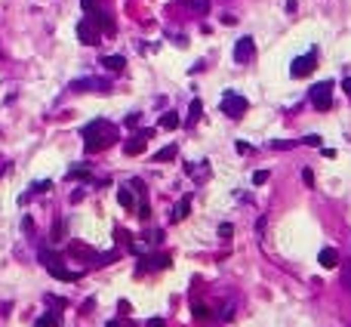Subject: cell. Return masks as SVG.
<instances>
[{
    "label": "cell",
    "mask_w": 351,
    "mask_h": 327,
    "mask_svg": "<svg viewBox=\"0 0 351 327\" xmlns=\"http://www.w3.org/2000/svg\"><path fill=\"white\" fill-rule=\"evenodd\" d=\"M176 154H179V148H176V145H167V148H161L158 154H154V160H158V164H161V160H173Z\"/></svg>",
    "instance_id": "obj_14"
},
{
    "label": "cell",
    "mask_w": 351,
    "mask_h": 327,
    "mask_svg": "<svg viewBox=\"0 0 351 327\" xmlns=\"http://www.w3.org/2000/svg\"><path fill=\"white\" fill-rule=\"evenodd\" d=\"M201 111H204V105H201V99H191V105H188V124H194V120L201 117Z\"/></svg>",
    "instance_id": "obj_13"
},
{
    "label": "cell",
    "mask_w": 351,
    "mask_h": 327,
    "mask_svg": "<svg viewBox=\"0 0 351 327\" xmlns=\"http://www.w3.org/2000/svg\"><path fill=\"white\" fill-rule=\"evenodd\" d=\"M194 315H198V321H204V318H207V309H204V306H198V309H194Z\"/></svg>",
    "instance_id": "obj_27"
},
{
    "label": "cell",
    "mask_w": 351,
    "mask_h": 327,
    "mask_svg": "<svg viewBox=\"0 0 351 327\" xmlns=\"http://www.w3.org/2000/svg\"><path fill=\"white\" fill-rule=\"evenodd\" d=\"M111 142H114V127L105 124V120H93V124L84 127V145H87L90 154L102 151V148L111 145Z\"/></svg>",
    "instance_id": "obj_1"
},
{
    "label": "cell",
    "mask_w": 351,
    "mask_h": 327,
    "mask_svg": "<svg viewBox=\"0 0 351 327\" xmlns=\"http://www.w3.org/2000/svg\"><path fill=\"white\" fill-rule=\"evenodd\" d=\"M117 201H121V207H133V204H136V198H133V191L130 188H121V191H117Z\"/></svg>",
    "instance_id": "obj_15"
},
{
    "label": "cell",
    "mask_w": 351,
    "mask_h": 327,
    "mask_svg": "<svg viewBox=\"0 0 351 327\" xmlns=\"http://www.w3.org/2000/svg\"><path fill=\"white\" fill-rule=\"evenodd\" d=\"M188 210H191V198H185V201H179V207H176V213H173V219H182V216H188Z\"/></svg>",
    "instance_id": "obj_17"
},
{
    "label": "cell",
    "mask_w": 351,
    "mask_h": 327,
    "mask_svg": "<svg viewBox=\"0 0 351 327\" xmlns=\"http://www.w3.org/2000/svg\"><path fill=\"white\" fill-rule=\"evenodd\" d=\"M247 108H250V102H247L244 96H238V93H225V96H222V111L231 114V117H244Z\"/></svg>",
    "instance_id": "obj_3"
},
{
    "label": "cell",
    "mask_w": 351,
    "mask_h": 327,
    "mask_svg": "<svg viewBox=\"0 0 351 327\" xmlns=\"http://www.w3.org/2000/svg\"><path fill=\"white\" fill-rule=\"evenodd\" d=\"M90 22H93L99 31H114V22H111V16H108L105 10H96V13L90 16Z\"/></svg>",
    "instance_id": "obj_8"
},
{
    "label": "cell",
    "mask_w": 351,
    "mask_h": 327,
    "mask_svg": "<svg viewBox=\"0 0 351 327\" xmlns=\"http://www.w3.org/2000/svg\"><path fill=\"white\" fill-rule=\"evenodd\" d=\"M102 65H105L111 74H121V71H124V65H127V59H124V56H105V59H102Z\"/></svg>",
    "instance_id": "obj_10"
},
{
    "label": "cell",
    "mask_w": 351,
    "mask_h": 327,
    "mask_svg": "<svg viewBox=\"0 0 351 327\" xmlns=\"http://www.w3.org/2000/svg\"><path fill=\"white\" fill-rule=\"evenodd\" d=\"M256 53V40L253 37H241L238 44H234V62H250Z\"/></svg>",
    "instance_id": "obj_5"
},
{
    "label": "cell",
    "mask_w": 351,
    "mask_h": 327,
    "mask_svg": "<svg viewBox=\"0 0 351 327\" xmlns=\"http://www.w3.org/2000/svg\"><path fill=\"white\" fill-rule=\"evenodd\" d=\"M311 71H315V53L299 56V59L293 62V68H290V74H293V77H305V74H311Z\"/></svg>",
    "instance_id": "obj_6"
},
{
    "label": "cell",
    "mask_w": 351,
    "mask_h": 327,
    "mask_svg": "<svg viewBox=\"0 0 351 327\" xmlns=\"http://www.w3.org/2000/svg\"><path fill=\"white\" fill-rule=\"evenodd\" d=\"M124 151H127V154H142V151H145V136L127 139V142H124Z\"/></svg>",
    "instance_id": "obj_11"
},
{
    "label": "cell",
    "mask_w": 351,
    "mask_h": 327,
    "mask_svg": "<svg viewBox=\"0 0 351 327\" xmlns=\"http://www.w3.org/2000/svg\"><path fill=\"white\" fill-rule=\"evenodd\" d=\"M31 188H34V191H47V188H50V182H34Z\"/></svg>",
    "instance_id": "obj_24"
},
{
    "label": "cell",
    "mask_w": 351,
    "mask_h": 327,
    "mask_svg": "<svg viewBox=\"0 0 351 327\" xmlns=\"http://www.w3.org/2000/svg\"><path fill=\"white\" fill-rule=\"evenodd\" d=\"M34 327H59V318H56L53 312H47V315L37 318V324H34Z\"/></svg>",
    "instance_id": "obj_16"
},
{
    "label": "cell",
    "mask_w": 351,
    "mask_h": 327,
    "mask_svg": "<svg viewBox=\"0 0 351 327\" xmlns=\"http://www.w3.org/2000/svg\"><path fill=\"white\" fill-rule=\"evenodd\" d=\"M302 179H305V182L311 185V182H315V173H311V170H302Z\"/></svg>",
    "instance_id": "obj_23"
},
{
    "label": "cell",
    "mask_w": 351,
    "mask_h": 327,
    "mask_svg": "<svg viewBox=\"0 0 351 327\" xmlns=\"http://www.w3.org/2000/svg\"><path fill=\"white\" fill-rule=\"evenodd\" d=\"M148 327H167V321H161V318H151V321H148Z\"/></svg>",
    "instance_id": "obj_25"
},
{
    "label": "cell",
    "mask_w": 351,
    "mask_h": 327,
    "mask_svg": "<svg viewBox=\"0 0 351 327\" xmlns=\"http://www.w3.org/2000/svg\"><path fill=\"white\" fill-rule=\"evenodd\" d=\"M77 40H81V44H87V47H96V44H99V28H96L90 19L77 22Z\"/></svg>",
    "instance_id": "obj_4"
},
{
    "label": "cell",
    "mask_w": 351,
    "mask_h": 327,
    "mask_svg": "<svg viewBox=\"0 0 351 327\" xmlns=\"http://www.w3.org/2000/svg\"><path fill=\"white\" fill-rule=\"evenodd\" d=\"M318 263H321L324 269H336V266H339V253H336L333 247H324V250L318 253Z\"/></svg>",
    "instance_id": "obj_9"
},
{
    "label": "cell",
    "mask_w": 351,
    "mask_h": 327,
    "mask_svg": "<svg viewBox=\"0 0 351 327\" xmlns=\"http://www.w3.org/2000/svg\"><path fill=\"white\" fill-rule=\"evenodd\" d=\"M311 105L321 108V111H327V108L333 105V84H330V80H324V84H315V87H311Z\"/></svg>",
    "instance_id": "obj_2"
},
{
    "label": "cell",
    "mask_w": 351,
    "mask_h": 327,
    "mask_svg": "<svg viewBox=\"0 0 351 327\" xmlns=\"http://www.w3.org/2000/svg\"><path fill=\"white\" fill-rule=\"evenodd\" d=\"M161 127H164V130H176V127H179V114H176V111H167V114L161 117Z\"/></svg>",
    "instance_id": "obj_12"
},
{
    "label": "cell",
    "mask_w": 351,
    "mask_h": 327,
    "mask_svg": "<svg viewBox=\"0 0 351 327\" xmlns=\"http://www.w3.org/2000/svg\"><path fill=\"white\" fill-rule=\"evenodd\" d=\"M231 232H234V228H231V225H228V222H222V225H219V235H222V238H228V235H231Z\"/></svg>",
    "instance_id": "obj_22"
},
{
    "label": "cell",
    "mask_w": 351,
    "mask_h": 327,
    "mask_svg": "<svg viewBox=\"0 0 351 327\" xmlns=\"http://www.w3.org/2000/svg\"><path fill=\"white\" fill-rule=\"evenodd\" d=\"M81 7H84V13H87V16H93V13L99 10V4H96V0H81Z\"/></svg>",
    "instance_id": "obj_19"
},
{
    "label": "cell",
    "mask_w": 351,
    "mask_h": 327,
    "mask_svg": "<svg viewBox=\"0 0 351 327\" xmlns=\"http://www.w3.org/2000/svg\"><path fill=\"white\" fill-rule=\"evenodd\" d=\"M44 259H47V272H50L53 278H62V281H77V272H68L65 266H56L59 259H53L50 253H44Z\"/></svg>",
    "instance_id": "obj_7"
},
{
    "label": "cell",
    "mask_w": 351,
    "mask_h": 327,
    "mask_svg": "<svg viewBox=\"0 0 351 327\" xmlns=\"http://www.w3.org/2000/svg\"><path fill=\"white\" fill-rule=\"evenodd\" d=\"M342 90H345V93H348V99H351V77H345V80H342Z\"/></svg>",
    "instance_id": "obj_26"
},
{
    "label": "cell",
    "mask_w": 351,
    "mask_h": 327,
    "mask_svg": "<svg viewBox=\"0 0 351 327\" xmlns=\"http://www.w3.org/2000/svg\"><path fill=\"white\" fill-rule=\"evenodd\" d=\"M188 7L194 13H210V0H188Z\"/></svg>",
    "instance_id": "obj_18"
},
{
    "label": "cell",
    "mask_w": 351,
    "mask_h": 327,
    "mask_svg": "<svg viewBox=\"0 0 351 327\" xmlns=\"http://www.w3.org/2000/svg\"><path fill=\"white\" fill-rule=\"evenodd\" d=\"M105 327H121V324H117V321H108V324H105Z\"/></svg>",
    "instance_id": "obj_30"
},
{
    "label": "cell",
    "mask_w": 351,
    "mask_h": 327,
    "mask_svg": "<svg viewBox=\"0 0 351 327\" xmlns=\"http://www.w3.org/2000/svg\"><path fill=\"white\" fill-rule=\"evenodd\" d=\"M234 22H238V19H234L231 13H225V16H222V25H234Z\"/></svg>",
    "instance_id": "obj_28"
},
{
    "label": "cell",
    "mask_w": 351,
    "mask_h": 327,
    "mask_svg": "<svg viewBox=\"0 0 351 327\" xmlns=\"http://www.w3.org/2000/svg\"><path fill=\"white\" fill-rule=\"evenodd\" d=\"M253 182H256V185L268 182V173H265V170H256V173H253Z\"/></svg>",
    "instance_id": "obj_21"
},
{
    "label": "cell",
    "mask_w": 351,
    "mask_h": 327,
    "mask_svg": "<svg viewBox=\"0 0 351 327\" xmlns=\"http://www.w3.org/2000/svg\"><path fill=\"white\" fill-rule=\"evenodd\" d=\"M345 284H348V287H351V263L345 266Z\"/></svg>",
    "instance_id": "obj_29"
},
{
    "label": "cell",
    "mask_w": 351,
    "mask_h": 327,
    "mask_svg": "<svg viewBox=\"0 0 351 327\" xmlns=\"http://www.w3.org/2000/svg\"><path fill=\"white\" fill-rule=\"evenodd\" d=\"M68 176H71V179H84V176H90V170H87V167H74Z\"/></svg>",
    "instance_id": "obj_20"
}]
</instances>
